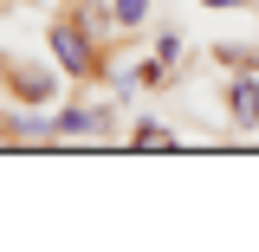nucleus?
<instances>
[{
    "label": "nucleus",
    "instance_id": "nucleus-4",
    "mask_svg": "<svg viewBox=\"0 0 259 252\" xmlns=\"http://www.w3.org/2000/svg\"><path fill=\"white\" fill-rule=\"evenodd\" d=\"M168 142H175V136H168V129H156V123L136 129V149H168Z\"/></svg>",
    "mask_w": 259,
    "mask_h": 252
},
{
    "label": "nucleus",
    "instance_id": "nucleus-5",
    "mask_svg": "<svg viewBox=\"0 0 259 252\" xmlns=\"http://www.w3.org/2000/svg\"><path fill=\"white\" fill-rule=\"evenodd\" d=\"M20 91H26V97H46L52 84H46V71H20Z\"/></svg>",
    "mask_w": 259,
    "mask_h": 252
},
{
    "label": "nucleus",
    "instance_id": "nucleus-2",
    "mask_svg": "<svg viewBox=\"0 0 259 252\" xmlns=\"http://www.w3.org/2000/svg\"><path fill=\"white\" fill-rule=\"evenodd\" d=\"M52 52H59V65H65V71H91V45H84V32L59 26V32H52Z\"/></svg>",
    "mask_w": 259,
    "mask_h": 252
},
{
    "label": "nucleus",
    "instance_id": "nucleus-6",
    "mask_svg": "<svg viewBox=\"0 0 259 252\" xmlns=\"http://www.w3.org/2000/svg\"><path fill=\"white\" fill-rule=\"evenodd\" d=\"M201 7H246V0H201Z\"/></svg>",
    "mask_w": 259,
    "mask_h": 252
},
{
    "label": "nucleus",
    "instance_id": "nucleus-3",
    "mask_svg": "<svg viewBox=\"0 0 259 252\" xmlns=\"http://www.w3.org/2000/svg\"><path fill=\"white\" fill-rule=\"evenodd\" d=\"M117 20H123V26H143V20H149V0H117Z\"/></svg>",
    "mask_w": 259,
    "mask_h": 252
},
{
    "label": "nucleus",
    "instance_id": "nucleus-1",
    "mask_svg": "<svg viewBox=\"0 0 259 252\" xmlns=\"http://www.w3.org/2000/svg\"><path fill=\"white\" fill-rule=\"evenodd\" d=\"M227 117H233V129H253L259 123V84L253 78H240V84L227 91Z\"/></svg>",
    "mask_w": 259,
    "mask_h": 252
}]
</instances>
